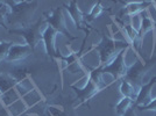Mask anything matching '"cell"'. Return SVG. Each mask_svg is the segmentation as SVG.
<instances>
[{"label":"cell","mask_w":156,"mask_h":116,"mask_svg":"<svg viewBox=\"0 0 156 116\" xmlns=\"http://www.w3.org/2000/svg\"><path fill=\"white\" fill-rule=\"evenodd\" d=\"M128 48H129V43L127 41H118L108 36H103L101 41L93 46V50H96L99 55V59H100L99 65L105 66L110 64L122 50Z\"/></svg>","instance_id":"obj_1"},{"label":"cell","mask_w":156,"mask_h":116,"mask_svg":"<svg viewBox=\"0 0 156 116\" xmlns=\"http://www.w3.org/2000/svg\"><path fill=\"white\" fill-rule=\"evenodd\" d=\"M9 6L8 20L12 19V22L19 23L21 28L29 25V19L36 11L39 2L37 1H5Z\"/></svg>","instance_id":"obj_2"},{"label":"cell","mask_w":156,"mask_h":116,"mask_svg":"<svg viewBox=\"0 0 156 116\" xmlns=\"http://www.w3.org/2000/svg\"><path fill=\"white\" fill-rule=\"evenodd\" d=\"M47 22L44 16L39 19L35 23H30L28 26L23 28H16V29H8L9 32L12 34H18L21 35L23 39H26V44H28L33 49V51L35 50V48L42 42V35L43 30L46 29Z\"/></svg>","instance_id":"obj_3"},{"label":"cell","mask_w":156,"mask_h":116,"mask_svg":"<svg viewBox=\"0 0 156 116\" xmlns=\"http://www.w3.org/2000/svg\"><path fill=\"white\" fill-rule=\"evenodd\" d=\"M156 64V57H151L148 60H141L140 58H137L134 64L128 66L126 76H125V80L129 81L133 86H135L137 90H140V87L142 86L143 79L146 77V74L149 72V70Z\"/></svg>","instance_id":"obj_4"},{"label":"cell","mask_w":156,"mask_h":116,"mask_svg":"<svg viewBox=\"0 0 156 116\" xmlns=\"http://www.w3.org/2000/svg\"><path fill=\"white\" fill-rule=\"evenodd\" d=\"M128 49H125L114 58L110 64L101 66V73L103 74H110L112 79L115 81L119 79H124L126 72L128 69V65L126 64V53Z\"/></svg>","instance_id":"obj_5"},{"label":"cell","mask_w":156,"mask_h":116,"mask_svg":"<svg viewBox=\"0 0 156 116\" xmlns=\"http://www.w3.org/2000/svg\"><path fill=\"white\" fill-rule=\"evenodd\" d=\"M44 19H46L47 25H49L50 27H52L58 34L64 35L65 37L69 39H76L75 36H72L71 32L68 30L64 14H63V8H62V7H57V8L52 9L51 12L46 13L44 14Z\"/></svg>","instance_id":"obj_6"},{"label":"cell","mask_w":156,"mask_h":116,"mask_svg":"<svg viewBox=\"0 0 156 116\" xmlns=\"http://www.w3.org/2000/svg\"><path fill=\"white\" fill-rule=\"evenodd\" d=\"M58 32H56L52 27L47 25L46 29L43 30V35H42V42L44 43V48H46L47 53L52 58H57L61 59L62 56L58 55L57 52V48H56V39H57Z\"/></svg>","instance_id":"obj_7"},{"label":"cell","mask_w":156,"mask_h":116,"mask_svg":"<svg viewBox=\"0 0 156 116\" xmlns=\"http://www.w3.org/2000/svg\"><path fill=\"white\" fill-rule=\"evenodd\" d=\"M156 27V21L154 19H151L148 14L142 13V23H141V28L137 32V39L135 45L133 46V49L139 53L141 55V48H142V43L143 39H144V36L150 32H154Z\"/></svg>","instance_id":"obj_8"},{"label":"cell","mask_w":156,"mask_h":116,"mask_svg":"<svg viewBox=\"0 0 156 116\" xmlns=\"http://www.w3.org/2000/svg\"><path fill=\"white\" fill-rule=\"evenodd\" d=\"M156 85V76L150 79L148 83L143 84L137 93V97L134 101V107H141V106H147L148 103L153 100L151 97V90Z\"/></svg>","instance_id":"obj_9"},{"label":"cell","mask_w":156,"mask_h":116,"mask_svg":"<svg viewBox=\"0 0 156 116\" xmlns=\"http://www.w3.org/2000/svg\"><path fill=\"white\" fill-rule=\"evenodd\" d=\"M71 88L75 90L76 97H77V100H78V102L79 103L86 102L87 100H90L91 97H94L98 92H100L99 87H98L97 85L92 81L90 78H89V80H87V83L85 84L84 87H82V88H77V87L71 86Z\"/></svg>","instance_id":"obj_10"},{"label":"cell","mask_w":156,"mask_h":116,"mask_svg":"<svg viewBox=\"0 0 156 116\" xmlns=\"http://www.w3.org/2000/svg\"><path fill=\"white\" fill-rule=\"evenodd\" d=\"M33 53V49L28 44H12L7 53V62H20Z\"/></svg>","instance_id":"obj_11"},{"label":"cell","mask_w":156,"mask_h":116,"mask_svg":"<svg viewBox=\"0 0 156 116\" xmlns=\"http://www.w3.org/2000/svg\"><path fill=\"white\" fill-rule=\"evenodd\" d=\"M125 6L121 9V15H136V14L142 13L144 9H147L148 7L153 6V1H129V2H124Z\"/></svg>","instance_id":"obj_12"},{"label":"cell","mask_w":156,"mask_h":116,"mask_svg":"<svg viewBox=\"0 0 156 116\" xmlns=\"http://www.w3.org/2000/svg\"><path fill=\"white\" fill-rule=\"evenodd\" d=\"M65 9L68 11V14L70 15L73 23L77 27H80L84 20V14L80 12V9L77 6V1H70L69 4L64 5Z\"/></svg>","instance_id":"obj_13"},{"label":"cell","mask_w":156,"mask_h":116,"mask_svg":"<svg viewBox=\"0 0 156 116\" xmlns=\"http://www.w3.org/2000/svg\"><path fill=\"white\" fill-rule=\"evenodd\" d=\"M20 99H21V95H20V93L16 90L15 86H14L13 88H11V90H8L7 92L1 94V97H0V103L4 107L8 108L9 106H12L14 102H16Z\"/></svg>","instance_id":"obj_14"},{"label":"cell","mask_w":156,"mask_h":116,"mask_svg":"<svg viewBox=\"0 0 156 116\" xmlns=\"http://www.w3.org/2000/svg\"><path fill=\"white\" fill-rule=\"evenodd\" d=\"M21 99H22V101L25 102V104L28 107V109L40 104V103L42 102V100H43L42 94H41L36 88H34V90H32L30 92H28V93L25 94Z\"/></svg>","instance_id":"obj_15"},{"label":"cell","mask_w":156,"mask_h":116,"mask_svg":"<svg viewBox=\"0 0 156 116\" xmlns=\"http://www.w3.org/2000/svg\"><path fill=\"white\" fill-rule=\"evenodd\" d=\"M120 93L122 94L124 97H129V99H132L134 101L137 97L139 90H137L135 86H133V85L130 84L129 81L122 79V81L120 84Z\"/></svg>","instance_id":"obj_16"},{"label":"cell","mask_w":156,"mask_h":116,"mask_svg":"<svg viewBox=\"0 0 156 116\" xmlns=\"http://www.w3.org/2000/svg\"><path fill=\"white\" fill-rule=\"evenodd\" d=\"M89 78L91 79L94 84L97 85L100 90H103L105 87H107V84H106V81L104 80V76H103V73H101V66H100V65L97 66L96 69H93V70L90 72Z\"/></svg>","instance_id":"obj_17"},{"label":"cell","mask_w":156,"mask_h":116,"mask_svg":"<svg viewBox=\"0 0 156 116\" xmlns=\"http://www.w3.org/2000/svg\"><path fill=\"white\" fill-rule=\"evenodd\" d=\"M7 110L9 111L11 116H21L22 114L27 113L28 107H27L26 104H25V102L22 101V99H20L16 102H14L12 106H9V107L7 108Z\"/></svg>","instance_id":"obj_18"},{"label":"cell","mask_w":156,"mask_h":116,"mask_svg":"<svg viewBox=\"0 0 156 116\" xmlns=\"http://www.w3.org/2000/svg\"><path fill=\"white\" fill-rule=\"evenodd\" d=\"M133 104H134V101L132 99H129V97H122L117 103V106H115V113L119 116H122Z\"/></svg>","instance_id":"obj_19"},{"label":"cell","mask_w":156,"mask_h":116,"mask_svg":"<svg viewBox=\"0 0 156 116\" xmlns=\"http://www.w3.org/2000/svg\"><path fill=\"white\" fill-rule=\"evenodd\" d=\"M9 77L12 78L14 81L18 84L20 81H22V80H25L27 78H29V71L26 70V69H22V67H15L14 70L11 71Z\"/></svg>","instance_id":"obj_20"},{"label":"cell","mask_w":156,"mask_h":116,"mask_svg":"<svg viewBox=\"0 0 156 116\" xmlns=\"http://www.w3.org/2000/svg\"><path fill=\"white\" fill-rule=\"evenodd\" d=\"M124 34L126 35V39H127V42L129 43V45L134 46L135 43H136V39H137V32L130 26V25H125L124 28Z\"/></svg>","instance_id":"obj_21"},{"label":"cell","mask_w":156,"mask_h":116,"mask_svg":"<svg viewBox=\"0 0 156 116\" xmlns=\"http://www.w3.org/2000/svg\"><path fill=\"white\" fill-rule=\"evenodd\" d=\"M15 85H16V83L9 76L0 74V92H1V94L7 92L8 90H11V88H13Z\"/></svg>","instance_id":"obj_22"},{"label":"cell","mask_w":156,"mask_h":116,"mask_svg":"<svg viewBox=\"0 0 156 116\" xmlns=\"http://www.w3.org/2000/svg\"><path fill=\"white\" fill-rule=\"evenodd\" d=\"M9 15V6L7 5L5 1L0 2V26L8 29L7 26V18Z\"/></svg>","instance_id":"obj_23"},{"label":"cell","mask_w":156,"mask_h":116,"mask_svg":"<svg viewBox=\"0 0 156 116\" xmlns=\"http://www.w3.org/2000/svg\"><path fill=\"white\" fill-rule=\"evenodd\" d=\"M103 11H104V8H103V6H101V4H100V2H96V4L93 5V7L91 8V11H90L89 15H87V19L90 20V21H91V20L97 19V18H99V16L101 15Z\"/></svg>","instance_id":"obj_24"},{"label":"cell","mask_w":156,"mask_h":116,"mask_svg":"<svg viewBox=\"0 0 156 116\" xmlns=\"http://www.w3.org/2000/svg\"><path fill=\"white\" fill-rule=\"evenodd\" d=\"M12 44H13L12 42H0V63L2 60H6L7 53Z\"/></svg>","instance_id":"obj_25"},{"label":"cell","mask_w":156,"mask_h":116,"mask_svg":"<svg viewBox=\"0 0 156 116\" xmlns=\"http://www.w3.org/2000/svg\"><path fill=\"white\" fill-rule=\"evenodd\" d=\"M141 23H142V13L130 16V26L133 27L137 32L141 28Z\"/></svg>","instance_id":"obj_26"},{"label":"cell","mask_w":156,"mask_h":116,"mask_svg":"<svg viewBox=\"0 0 156 116\" xmlns=\"http://www.w3.org/2000/svg\"><path fill=\"white\" fill-rule=\"evenodd\" d=\"M66 70L70 72V73H79V72L83 71V63L80 59H78L77 62L72 63L69 66H66Z\"/></svg>","instance_id":"obj_27"},{"label":"cell","mask_w":156,"mask_h":116,"mask_svg":"<svg viewBox=\"0 0 156 116\" xmlns=\"http://www.w3.org/2000/svg\"><path fill=\"white\" fill-rule=\"evenodd\" d=\"M135 109L140 110H151V111H155L156 113V97L153 99L147 106H141V107H135Z\"/></svg>","instance_id":"obj_28"},{"label":"cell","mask_w":156,"mask_h":116,"mask_svg":"<svg viewBox=\"0 0 156 116\" xmlns=\"http://www.w3.org/2000/svg\"><path fill=\"white\" fill-rule=\"evenodd\" d=\"M122 116H137L136 113H135V107H134V104H133V106H132L129 109L127 110Z\"/></svg>","instance_id":"obj_29"},{"label":"cell","mask_w":156,"mask_h":116,"mask_svg":"<svg viewBox=\"0 0 156 116\" xmlns=\"http://www.w3.org/2000/svg\"><path fill=\"white\" fill-rule=\"evenodd\" d=\"M0 116H11L9 111H8L6 107H4L2 104H0Z\"/></svg>","instance_id":"obj_30"},{"label":"cell","mask_w":156,"mask_h":116,"mask_svg":"<svg viewBox=\"0 0 156 116\" xmlns=\"http://www.w3.org/2000/svg\"><path fill=\"white\" fill-rule=\"evenodd\" d=\"M39 116H52L50 113H47V114H43V115H39Z\"/></svg>","instance_id":"obj_31"},{"label":"cell","mask_w":156,"mask_h":116,"mask_svg":"<svg viewBox=\"0 0 156 116\" xmlns=\"http://www.w3.org/2000/svg\"><path fill=\"white\" fill-rule=\"evenodd\" d=\"M153 4H154V5H155V6H156V1H154V2H153ZM155 8H156V7H155Z\"/></svg>","instance_id":"obj_32"},{"label":"cell","mask_w":156,"mask_h":116,"mask_svg":"<svg viewBox=\"0 0 156 116\" xmlns=\"http://www.w3.org/2000/svg\"><path fill=\"white\" fill-rule=\"evenodd\" d=\"M0 97H1V92H0Z\"/></svg>","instance_id":"obj_33"},{"label":"cell","mask_w":156,"mask_h":116,"mask_svg":"<svg viewBox=\"0 0 156 116\" xmlns=\"http://www.w3.org/2000/svg\"><path fill=\"white\" fill-rule=\"evenodd\" d=\"M154 116H156V113H155V115H154Z\"/></svg>","instance_id":"obj_34"}]
</instances>
